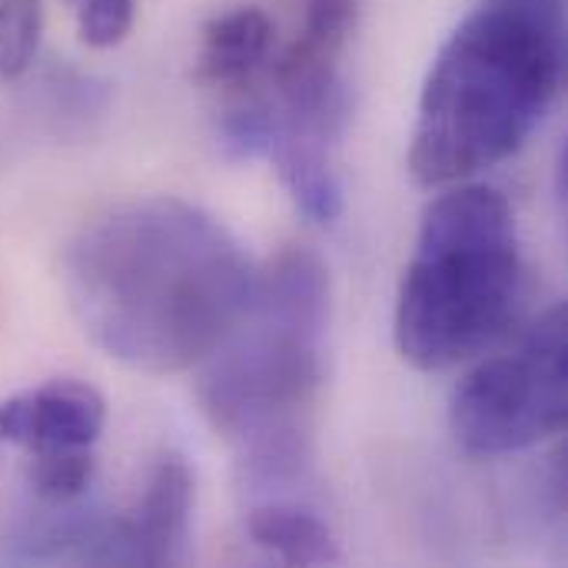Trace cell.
<instances>
[{
    "instance_id": "4",
    "label": "cell",
    "mask_w": 568,
    "mask_h": 568,
    "mask_svg": "<svg viewBox=\"0 0 568 568\" xmlns=\"http://www.w3.org/2000/svg\"><path fill=\"white\" fill-rule=\"evenodd\" d=\"M519 290L523 253L509 200L479 183L436 196L399 283V356L423 373L473 359L503 336Z\"/></svg>"
},
{
    "instance_id": "9",
    "label": "cell",
    "mask_w": 568,
    "mask_h": 568,
    "mask_svg": "<svg viewBox=\"0 0 568 568\" xmlns=\"http://www.w3.org/2000/svg\"><path fill=\"white\" fill-rule=\"evenodd\" d=\"M250 539L283 566H336L339 546L333 529L306 506L266 499L246 513Z\"/></svg>"
},
{
    "instance_id": "11",
    "label": "cell",
    "mask_w": 568,
    "mask_h": 568,
    "mask_svg": "<svg viewBox=\"0 0 568 568\" xmlns=\"http://www.w3.org/2000/svg\"><path fill=\"white\" fill-rule=\"evenodd\" d=\"M43 0H0V77H20L40 43Z\"/></svg>"
},
{
    "instance_id": "1",
    "label": "cell",
    "mask_w": 568,
    "mask_h": 568,
    "mask_svg": "<svg viewBox=\"0 0 568 568\" xmlns=\"http://www.w3.org/2000/svg\"><path fill=\"white\" fill-rule=\"evenodd\" d=\"M63 290L103 356L166 376L220 346L253 293V273L243 246L206 210L150 196L106 210L70 240Z\"/></svg>"
},
{
    "instance_id": "6",
    "label": "cell",
    "mask_w": 568,
    "mask_h": 568,
    "mask_svg": "<svg viewBox=\"0 0 568 568\" xmlns=\"http://www.w3.org/2000/svg\"><path fill=\"white\" fill-rule=\"evenodd\" d=\"M196 483L180 453L153 463L136 503L113 516V566H176L186 559Z\"/></svg>"
},
{
    "instance_id": "8",
    "label": "cell",
    "mask_w": 568,
    "mask_h": 568,
    "mask_svg": "<svg viewBox=\"0 0 568 568\" xmlns=\"http://www.w3.org/2000/svg\"><path fill=\"white\" fill-rule=\"evenodd\" d=\"M273 50V20L260 7H236L203 27L196 53V80L210 87L243 90L266 67Z\"/></svg>"
},
{
    "instance_id": "10",
    "label": "cell",
    "mask_w": 568,
    "mask_h": 568,
    "mask_svg": "<svg viewBox=\"0 0 568 568\" xmlns=\"http://www.w3.org/2000/svg\"><path fill=\"white\" fill-rule=\"evenodd\" d=\"M97 476L93 449H47L30 453L27 486L40 506H70L87 496Z\"/></svg>"
},
{
    "instance_id": "5",
    "label": "cell",
    "mask_w": 568,
    "mask_h": 568,
    "mask_svg": "<svg viewBox=\"0 0 568 568\" xmlns=\"http://www.w3.org/2000/svg\"><path fill=\"white\" fill-rule=\"evenodd\" d=\"M568 416L566 306L546 310L523 339L479 363L453 393L449 426L473 456H509L562 433Z\"/></svg>"
},
{
    "instance_id": "13",
    "label": "cell",
    "mask_w": 568,
    "mask_h": 568,
    "mask_svg": "<svg viewBox=\"0 0 568 568\" xmlns=\"http://www.w3.org/2000/svg\"><path fill=\"white\" fill-rule=\"evenodd\" d=\"M136 20V0H83L77 13V33L87 47L106 50L126 40Z\"/></svg>"
},
{
    "instance_id": "12",
    "label": "cell",
    "mask_w": 568,
    "mask_h": 568,
    "mask_svg": "<svg viewBox=\"0 0 568 568\" xmlns=\"http://www.w3.org/2000/svg\"><path fill=\"white\" fill-rule=\"evenodd\" d=\"M356 27V0H303V27L296 33L300 47L343 57Z\"/></svg>"
},
{
    "instance_id": "2",
    "label": "cell",
    "mask_w": 568,
    "mask_h": 568,
    "mask_svg": "<svg viewBox=\"0 0 568 568\" xmlns=\"http://www.w3.org/2000/svg\"><path fill=\"white\" fill-rule=\"evenodd\" d=\"M326 323L329 273L313 250L290 246L253 280L240 320L200 363V406L236 446L243 486L256 493L293 486L313 459Z\"/></svg>"
},
{
    "instance_id": "7",
    "label": "cell",
    "mask_w": 568,
    "mask_h": 568,
    "mask_svg": "<svg viewBox=\"0 0 568 568\" xmlns=\"http://www.w3.org/2000/svg\"><path fill=\"white\" fill-rule=\"evenodd\" d=\"M103 426L106 403L80 379H50L0 403V443L27 453L93 449Z\"/></svg>"
},
{
    "instance_id": "3",
    "label": "cell",
    "mask_w": 568,
    "mask_h": 568,
    "mask_svg": "<svg viewBox=\"0 0 568 568\" xmlns=\"http://www.w3.org/2000/svg\"><path fill=\"white\" fill-rule=\"evenodd\" d=\"M566 0H483L439 47L419 93L409 173L449 186L516 156L559 97Z\"/></svg>"
}]
</instances>
